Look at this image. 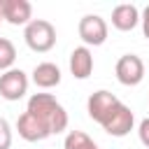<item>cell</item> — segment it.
Listing matches in <instances>:
<instances>
[{"instance_id":"8fae6325","label":"cell","mask_w":149,"mask_h":149,"mask_svg":"<svg viewBox=\"0 0 149 149\" xmlns=\"http://www.w3.org/2000/svg\"><path fill=\"white\" fill-rule=\"evenodd\" d=\"M140 23V12L135 5L130 2H123V5H116L114 12H112V26L116 30H133L135 26Z\"/></svg>"},{"instance_id":"ac0fdd59","label":"cell","mask_w":149,"mask_h":149,"mask_svg":"<svg viewBox=\"0 0 149 149\" xmlns=\"http://www.w3.org/2000/svg\"><path fill=\"white\" fill-rule=\"evenodd\" d=\"M5 19H2V0H0V23H2Z\"/></svg>"},{"instance_id":"7c38bea8","label":"cell","mask_w":149,"mask_h":149,"mask_svg":"<svg viewBox=\"0 0 149 149\" xmlns=\"http://www.w3.org/2000/svg\"><path fill=\"white\" fill-rule=\"evenodd\" d=\"M33 81L40 88H54L61 84V68L56 63H49V61L37 63L33 70Z\"/></svg>"},{"instance_id":"ba28073f","label":"cell","mask_w":149,"mask_h":149,"mask_svg":"<svg viewBox=\"0 0 149 149\" xmlns=\"http://www.w3.org/2000/svg\"><path fill=\"white\" fill-rule=\"evenodd\" d=\"M16 130H19V135L26 140V142H42V140H47L51 133H49V128L35 116V114H30L28 109L19 116V121H16Z\"/></svg>"},{"instance_id":"2e32d148","label":"cell","mask_w":149,"mask_h":149,"mask_svg":"<svg viewBox=\"0 0 149 149\" xmlns=\"http://www.w3.org/2000/svg\"><path fill=\"white\" fill-rule=\"evenodd\" d=\"M137 135H140V142L149 149V116L140 121V128H137Z\"/></svg>"},{"instance_id":"e0dca14e","label":"cell","mask_w":149,"mask_h":149,"mask_svg":"<svg viewBox=\"0 0 149 149\" xmlns=\"http://www.w3.org/2000/svg\"><path fill=\"white\" fill-rule=\"evenodd\" d=\"M140 21H142V33H144V37L149 40V5L144 7V12H142Z\"/></svg>"},{"instance_id":"5b68a950","label":"cell","mask_w":149,"mask_h":149,"mask_svg":"<svg viewBox=\"0 0 149 149\" xmlns=\"http://www.w3.org/2000/svg\"><path fill=\"white\" fill-rule=\"evenodd\" d=\"M28 93V74L19 68H12L0 74V95L9 102L21 100Z\"/></svg>"},{"instance_id":"3957f363","label":"cell","mask_w":149,"mask_h":149,"mask_svg":"<svg viewBox=\"0 0 149 149\" xmlns=\"http://www.w3.org/2000/svg\"><path fill=\"white\" fill-rule=\"evenodd\" d=\"M119 102H121V100H119L112 91L100 88V91H95V93L88 95V100H86V112H88V116H91L93 121H98V123L102 126L105 119L116 109Z\"/></svg>"},{"instance_id":"9c48e42d","label":"cell","mask_w":149,"mask_h":149,"mask_svg":"<svg viewBox=\"0 0 149 149\" xmlns=\"http://www.w3.org/2000/svg\"><path fill=\"white\" fill-rule=\"evenodd\" d=\"M33 5L28 0H2V19L12 26H28L33 19Z\"/></svg>"},{"instance_id":"6da1fadb","label":"cell","mask_w":149,"mask_h":149,"mask_svg":"<svg viewBox=\"0 0 149 149\" xmlns=\"http://www.w3.org/2000/svg\"><path fill=\"white\" fill-rule=\"evenodd\" d=\"M28 112L35 114L51 135H58L68 128V112L51 93H33L28 98Z\"/></svg>"},{"instance_id":"4fadbf2b","label":"cell","mask_w":149,"mask_h":149,"mask_svg":"<svg viewBox=\"0 0 149 149\" xmlns=\"http://www.w3.org/2000/svg\"><path fill=\"white\" fill-rule=\"evenodd\" d=\"M63 149H100L84 130H70L65 135V142H63Z\"/></svg>"},{"instance_id":"9a60e30c","label":"cell","mask_w":149,"mask_h":149,"mask_svg":"<svg viewBox=\"0 0 149 149\" xmlns=\"http://www.w3.org/2000/svg\"><path fill=\"white\" fill-rule=\"evenodd\" d=\"M12 147V126L7 119L0 116V149H9Z\"/></svg>"},{"instance_id":"30bf717a","label":"cell","mask_w":149,"mask_h":149,"mask_svg":"<svg viewBox=\"0 0 149 149\" xmlns=\"http://www.w3.org/2000/svg\"><path fill=\"white\" fill-rule=\"evenodd\" d=\"M70 72L74 79H88L93 72V54L88 47H74L70 51Z\"/></svg>"},{"instance_id":"277c9868","label":"cell","mask_w":149,"mask_h":149,"mask_svg":"<svg viewBox=\"0 0 149 149\" xmlns=\"http://www.w3.org/2000/svg\"><path fill=\"white\" fill-rule=\"evenodd\" d=\"M114 72H116L119 84H123V86H137V84L144 79V63H142V58L135 56V54H123V56L116 61Z\"/></svg>"},{"instance_id":"52a82bcc","label":"cell","mask_w":149,"mask_h":149,"mask_svg":"<svg viewBox=\"0 0 149 149\" xmlns=\"http://www.w3.org/2000/svg\"><path fill=\"white\" fill-rule=\"evenodd\" d=\"M133 126H135V114H133V109H130L128 105H123V102H119L116 109H114V112L105 119V123H102L105 133L112 135V137H126V135L133 130Z\"/></svg>"},{"instance_id":"8992f818","label":"cell","mask_w":149,"mask_h":149,"mask_svg":"<svg viewBox=\"0 0 149 149\" xmlns=\"http://www.w3.org/2000/svg\"><path fill=\"white\" fill-rule=\"evenodd\" d=\"M79 37L84 40V47H100L107 40V23L98 14H86L79 19Z\"/></svg>"},{"instance_id":"5bb4252c","label":"cell","mask_w":149,"mask_h":149,"mask_svg":"<svg viewBox=\"0 0 149 149\" xmlns=\"http://www.w3.org/2000/svg\"><path fill=\"white\" fill-rule=\"evenodd\" d=\"M14 61H16V47L12 44V40L0 37V72L12 70Z\"/></svg>"},{"instance_id":"7a4b0ae2","label":"cell","mask_w":149,"mask_h":149,"mask_svg":"<svg viewBox=\"0 0 149 149\" xmlns=\"http://www.w3.org/2000/svg\"><path fill=\"white\" fill-rule=\"evenodd\" d=\"M23 40H26V44H28L33 51L47 54V51H51L54 44H56V28H54L47 19H33V21L26 26V30H23Z\"/></svg>"}]
</instances>
